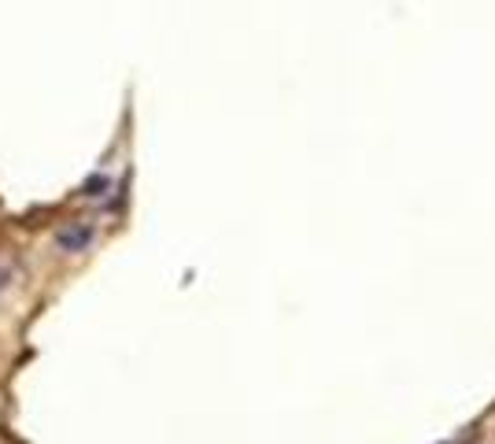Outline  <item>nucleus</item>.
Instances as JSON below:
<instances>
[{"mask_svg":"<svg viewBox=\"0 0 495 444\" xmlns=\"http://www.w3.org/2000/svg\"><path fill=\"white\" fill-rule=\"evenodd\" d=\"M104 189H107V178H104V174H93L89 182L81 186V193H86V196H100Z\"/></svg>","mask_w":495,"mask_h":444,"instance_id":"obj_2","label":"nucleus"},{"mask_svg":"<svg viewBox=\"0 0 495 444\" xmlns=\"http://www.w3.org/2000/svg\"><path fill=\"white\" fill-rule=\"evenodd\" d=\"M93 234H96V229L89 222H71V226H63L56 234V244L63 252H86L93 244Z\"/></svg>","mask_w":495,"mask_h":444,"instance_id":"obj_1","label":"nucleus"}]
</instances>
